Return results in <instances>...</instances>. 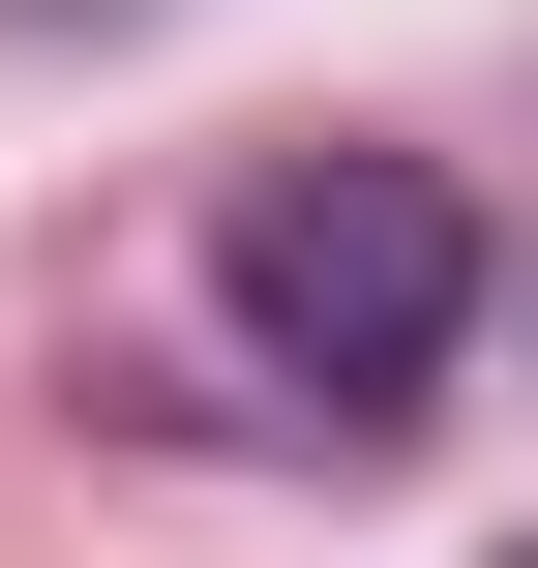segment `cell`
<instances>
[{
	"label": "cell",
	"instance_id": "cell-1",
	"mask_svg": "<svg viewBox=\"0 0 538 568\" xmlns=\"http://www.w3.org/2000/svg\"><path fill=\"white\" fill-rule=\"evenodd\" d=\"M210 329H240L300 419H419L449 329H479V210H449V150H270V180L210 210Z\"/></svg>",
	"mask_w": 538,
	"mask_h": 568
}]
</instances>
